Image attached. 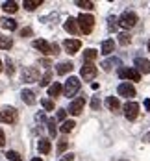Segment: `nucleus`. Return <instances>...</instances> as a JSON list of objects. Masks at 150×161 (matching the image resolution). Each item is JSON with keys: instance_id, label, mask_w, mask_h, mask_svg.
Segmentation results:
<instances>
[{"instance_id": "obj_1", "label": "nucleus", "mask_w": 150, "mask_h": 161, "mask_svg": "<svg viewBox=\"0 0 150 161\" xmlns=\"http://www.w3.org/2000/svg\"><path fill=\"white\" fill-rule=\"evenodd\" d=\"M33 48H37L39 52H43L45 56H58V54H59V47H58L56 43L50 45L45 39H35V41H33Z\"/></svg>"}, {"instance_id": "obj_2", "label": "nucleus", "mask_w": 150, "mask_h": 161, "mask_svg": "<svg viewBox=\"0 0 150 161\" xmlns=\"http://www.w3.org/2000/svg\"><path fill=\"white\" fill-rule=\"evenodd\" d=\"M76 22H78L80 32H83L85 35H89V33L93 32V28H95V17L87 15V13H80L78 19H76Z\"/></svg>"}, {"instance_id": "obj_3", "label": "nucleus", "mask_w": 150, "mask_h": 161, "mask_svg": "<svg viewBox=\"0 0 150 161\" xmlns=\"http://www.w3.org/2000/svg\"><path fill=\"white\" fill-rule=\"evenodd\" d=\"M17 111L15 108H9V106H4L0 108V122H6V124H15L17 122Z\"/></svg>"}, {"instance_id": "obj_4", "label": "nucleus", "mask_w": 150, "mask_h": 161, "mask_svg": "<svg viewBox=\"0 0 150 161\" xmlns=\"http://www.w3.org/2000/svg\"><path fill=\"white\" fill-rule=\"evenodd\" d=\"M80 80L76 78V76H70L69 80H67L65 87H63V91H65V97H74L78 91H80Z\"/></svg>"}, {"instance_id": "obj_5", "label": "nucleus", "mask_w": 150, "mask_h": 161, "mask_svg": "<svg viewBox=\"0 0 150 161\" xmlns=\"http://www.w3.org/2000/svg\"><path fill=\"white\" fill-rule=\"evenodd\" d=\"M119 24L122 26V28H133L135 24H137V15L133 13V11H124L120 19H119Z\"/></svg>"}, {"instance_id": "obj_6", "label": "nucleus", "mask_w": 150, "mask_h": 161, "mask_svg": "<svg viewBox=\"0 0 150 161\" xmlns=\"http://www.w3.org/2000/svg\"><path fill=\"white\" fill-rule=\"evenodd\" d=\"M97 72H98V69H97L93 63H85L82 67V70H80V74H82V78L85 81H91L95 76H97Z\"/></svg>"}, {"instance_id": "obj_7", "label": "nucleus", "mask_w": 150, "mask_h": 161, "mask_svg": "<svg viewBox=\"0 0 150 161\" xmlns=\"http://www.w3.org/2000/svg\"><path fill=\"white\" fill-rule=\"evenodd\" d=\"M119 76L122 78V80H132V81H139L141 80V74L135 70V69H119Z\"/></svg>"}, {"instance_id": "obj_8", "label": "nucleus", "mask_w": 150, "mask_h": 161, "mask_svg": "<svg viewBox=\"0 0 150 161\" xmlns=\"http://www.w3.org/2000/svg\"><path fill=\"white\" fill-rule=\"evenodd\" d=\"M37 78H39V70L35 67H24V70H22V81L33 83V81H37Z\"/></svg>"}, {"instance_id": "obj_9", "label": "nucleus", "mask_w": 150, "mask_h": 161, "mask_svg": "<svg viewBox=\"0 0 150 161\" xmlns=\"http://www.w3.org/2000/svg\"><path fill=\"white\" fill-rule=\"evenodd\" d=\"M137 115H139V104H135V102H126V106H124V117H126L128 120H135Z\"/></svg>"}, {"instance_id": "obj_10", "label": "nucleus", "mask_w": 150, "mask_h": 161, "mask_svg": "<svg viewBox=\"0 0 150 161\" xmlns=\"http://www.w3.org/2000/svg\"><path fill=\"white\" fill-rule=\"evenodd\" d=\"M83 108H85V98H76L74 102H70V106H69V113L70 115H80L83 111Z\"/></svg>"}, {"instance_id": "obj_11", "label": "nucleus", "mask_w": 150, "mask_h": 161, "mask_svg": "<svg viewBox=\"0 0 150 161\" xmlns=\"http://www.w3.org/2000/svg\"><path fill=\"white\" fill-rule=\"evenodd\" d=\"M117 91H119L120 97H124V98H133L135 97V87H133L132 83H120Z\"/></svg>"}, {"instance_id": "obj_12", "label": "nucleus", "mask_w": 150, "mask_h": 161, "mask_svg": "<svg viewBox=\"0 0 150 161\" xmlns=\"http://www.w3.org/2000/svg\"><path fill=\"white\" fill-rule=\"evenodd\" d=\"M80 47H82V43L78 39H67L65 43H63V48H65L67 54H76L80 50Z\"/></svg>"}, {"instance_id": "obj_13", "label": "nucleus", "mask_w": 150, "mask_h": 161, "mask_svg": "<svg viewBox=\"0 0 150 161\" xmlns=\"http://www.w3.org/2000/svg\"><path fill=\"white\" fill-rule=\"evenodd\" d=\"M135 70H137L139 74H141V72H143V74H148L150 72V61L145 59V58H137V59H135Z\"/></svg>"}, {"instance_id": "obj_14", "label": "nucleus", "mask_w": 150, "mask_h": 161, "mask_svg": "<svg viewBox=\"0 0 150 161\" xmlns=\"http://www.w3.org/2000/svg\"><path fill=\"white\" fill-rule=\"evenodd\" d=\"M113 50H115V41H113V39H106V41L102 43V47H100V52H102L104 56H109Z\"/></svg>"}, {"instance_id": "obj_15", "label": "nucleus", "mask_w": 150, "mask_h": 161, "mask_svg": "<svg viewBox=\"0 0 150 161\" xmlns=\"http://www.w3.org/2000/svg\"><path fill=\"white\" fill-rule=\"evenodd\" d=\"M65 30H67V32H70V33H74V35H76V33H80V28H78L76 19H70V17L67 19V20H65Z\"/></svg>"}, {"instance_id": "obj_16", "label": "nucleus", "mask_w": 150, "mask_h": 161, "mask_svg": "<svg viewBox=\"0 0 150 161\" xmlns=\"http://www.w3.org/2000/svg\"><path fill=\"white\" fill-rule=\"evenodd\" d=\"M61 91H63V87H61V83H58V81H54L52 85L48 87V97L52 98H58L61 95Z\"/></svg>"}, {"instance_id": "obj_17", "label": "nucleus", "mask_w": 150, "mask_h": 161, "mask_svg": "<svg viewBox=\"0 0 150 161\" xmlns=\"http://www.w3.org/2000/svg\"><path fill=\"white\" fill-rule=\"evenodd\" d=\"M20 97H22V102H26L28 106H33L35 104V95H33V91H30V89H24L20 93Z\"/></svg>"}, {"instance_id": "obj_18", "label": "nucleus", "mask_w": 150, "mask_h": 161, "mask_svg": "<svg viewBox=\"0 0 150 161\" xmlns=\"http://www.w3.org/2000/svg\"><path fill=\"white\" fill-rule=\"evenodd\" d=\"M106 106H108L109 111H117V109L120 108V104H119V100H117L115 97H108L106 98Z\"/></svg>"}, {"instance_id": "obj_19", "label": "nucleus", "mask_w": 150, "mask_h": 161, "mask_svg": "<svg viewBox=\"0 0 150 161\" xmlns=\"http://www.w3.org/2000/svg\"><path fill=\"white\" fill-rule=\"evenodd\" d=\"M37 148H39V152H41V154H48L50 148H52V145H50L48 139H39V145H37Z\"/></svg>"}, {"instance_id": "obj_20", "label": "nucleus", "mask_w": 150, "mask_h": 161, "mask_svg": "<svg viewBox=\"0 0 150 161\" xmlns=\"http://www.w3.org/2000/svg\"><path fill=\"white\" fill-rule=\"evenodd\" d=\"M2 28L4 30H9V32H13V30H17V22L13 20V19H2Z\"/></svg>"}, {"instance_id": "obj_21", "label": "nucleus", "mask_w": 150, "mask_h": 161, "mask_svg": "<svg viewBox=\"0 0 150 161\" xmlns=\"http://www.w3.org/2000/svg\"><path fill=\"white\" fill-rule=\"evenodd\" d=\"M72 67H74V65L70 63V61H63V63H59L58 65V74H67V72H70Z\"/></svg>"}, {"instance_id": "obj_22", "label": "nucleus", "mask_w": 150, "mask_h": 161, "mask_svg": "<svg viewBox=\"0 0 150 161\" xmlns=\"http://www.w3.org/2000/svg\"><path fill=\"white\" fill-rule=\"evenodd\" d=\"M97 56H98V54H97V50L87 48L85 52H83V61H85V63H91V61H93V59H95Z\"/></svg>"}, {"instance_id": "obj_23", "label": "nucleus", "mask_w": 150, "mask_h": 161, "mask_svg": "<svg viewBox=\"0 0 150 161\" xmlns=\"http://www.w3.org/2000/svg\"><path fill=\"white\" fill-rule=\"evenodd\" d=\"M2 8H4L6 13H15L17 9H19V4H17V2H4Z\"/></svg>"}, {"instance_id": "obj_24", "label": "nucleus", "mask_w": 150, "mask_h": 161, "mask_svg": "<svg viewBox=\"0 0 150 161\" xmlns=\"http://www.w3.org/2000/svg\"><path fill=\"white\" fill-rule=\"evenodd\" d=\"M43 4V0H24V8L28 9V11H33L35 8H39Z\"/></svg>"}, {"instance_id": "obj_25", "label": "nucleus", "mask_w": 150, "mask_h": 161, "mask_svg": "<svg viewBox=\"0 0 150 161\" xmlns=\"http://www.w3.org/2000/svg\"><path fill=\"white\" fill-rule=\"evenodd\" d=\"M76 124H74V120H65L63 124H61V128H59V131L61 133H69V131H72V128H74Z\"/></svg>"}, {"instance_id": "obj_26", "label": "nucleus", "mask_w": 150, "mask_h": 161, "mask_svg": "<svg viewBox=\"0 0 150 161\" xmlns=\"http://www.w3.org/2000/svg\"><path fill=\"white\" fill-rule=\"evenodd\" d=\"M117 65H120V59L113 58V59H108V61H104V63H102V69H104V70H109L111 67H117Z\"/></svg>"}, {"instance_id": "obj_27", "label": "nucleus", "mask_w": 150, "mask_h": 161, "mask_svg": "<svg viewBox=\"0 0 150 161\" xmlns=\"http://www.w3.org/2000/svg\"><path fill=\"white\" fill-rule=\"evenodd\" d=\"M11 47H13V41H11V37H0V48L9 50Z\"/></svg>"}, {"instance_id": "obj_28", "label": "nucleus", "mask_w": 150, "mask_h": 161, "mask_svg": "<svg viewBox=\"0 0 150 161\" xmlns=\"http://www.w3.org/2000/svg\"><path fill=\"white\" fill-rule=\"evenodd\" d=\"M76 6H80L83 9H95V4L89 0H76Z\"/></svg>"}, {"instance_id": "obj_29", "label": "nucleus", "mask_w": 150, "mask_h": 161, "mask_svg": "<svg viewBox=\"0 0 150 161\" xmlns=\"http://www.w3.org/2000/svg\"><path fill=\"white\" fill-rule=\"evenodd\" d=\"M6 158L9 161H22V156H20L19 152H13V150H9V152L6 154Z\"/></svg>"}, {"instance_id": "obj_30", "label": "nucleus", "mask_w": 150, "mask_h": 161, "mask_svg": "<svg viewBox=\"0 0 150 161\" xmlns=\"http://www.w3.org/2000/svg\"><path fill=\"white\" fill-rule=\"evenodd\" d=\"M130 41H132V35L130 33H120L119 35V43L120 45H130Z\"/></svg>"}, {"instance_id": "obj_31", "label": "nucleus", "mask_w": 150, "mask_h": 161, "mask_svg": "<svg viewBox=\"0 0 150 161\" xmlns=\"http://www.w3.org/2000/svg\"><path fill=\"white\" fill-rule=\"evenodd\" d=\"M41 104H43V108H45L47 111H54V102H52V100L43 98V100H41Z\"/></svg>"}, {"instance_id": "obj_32", "label": "nucleus", "mask_w": 150, "mask_h": 161, "mask_svg": "<svg viewBox=\"0 0 150 161\" xmlns=\"http://www.w3.org/2000/svg\"><path fill=\"white\" fill-rule=\"evenodd\" d=\"M50 80H52V72L48 70V72H45V76L39 80V85H43V87H45V85H48V83H50Z\"/></svg>"}, {"instance_id": "obj_33", "label": "nucleus", "mask_w": 150, "mask_h": 161, "mask_svg": "<svg viewBox=\"0 0 150 161\" xmlns=\"http://www.w3.org/2000/svg\"><path fill=\"white\" fill-rule=\"evenodd\" d=\"M47 124H48V131L52 133V135H56V120L50 119V120H47Z\"/></svg>"}, {"instance_id": "obj_34", "label": "nucleus", "mask_w": 150, "mask_h": 161, "mask_svg": "<svg viewBox=\"0 0 150 161\" xmlns=\"http://www.w3.org/2000/svg\"><path fill=\"white\" fill-rule=\"evenodd\" d=\"M91 108H93V111L100 109V100H98V97H95L93 100H91Z\"/></svg>"}, {"instance_id": "obj_35", "label": "nucleus", "mask_w": 150, "mask_h": 161, "mask_svg": "<svg viewBox=\"0 0 150 161\" xmlns=\"http://www.w3.org/2000/svg\"><path fill=\"white\" fill-rule=\"evenodd\" d=\"M109 30H117V19L109 17Z\"/></svg>"}, {"instance_id": "obj_36", "label": "nucleus", "mask_w": 150, "mask_h": 161, "mask_svg": "<svg viewBox=\"0 0 150 161\" xmlns=\"http://www.w3.org/2000/svg\"><path fill=\"white\" fill-rule=\"evenodd\" d=\"M65 117H67V111H65V109H58V119H59V120H63Z\"/></svg>"}, {"instance_id": "obj_37", "label": "nucleus", "mask_w": 150, "mask_h": 161, "mask_svg": "<svg viewBox=\"0 0 150 161\" xmlns=\"http://www.w3.org/2000/svg\"><path fill=\"white\" fill-rule=\"evenodd\" d=\"M6 72H8V76L13 74V63H11V61H8V69H6Z\"/></svg>"}, {"instance_id": "obj_38", "label": "nucleus", "mask_w": 150, "mask_h": 161, "mask_svg": "<svg viewBox=\"0 0 150 161\" xmlns=\"http://www.w3.org/2000/svg\"><path fill=\"white\" fill-rule=\"evenodd\" d=\"M59 161H74V156H72V154H65Z\"/></svg>"}, {"instance_id": "obj_39", "label": "nucleus", "mask_w": 150, "mask_h": 161, "mask_svg": "<svg viewBox=\"0 0 150 161\" xmlns=\"http://www.w3.org/2000/svg\"><path fill=\"white\" fill-rule=\"evenodd\" d=\"M4 143H6V135H4V131L0 130V146L4 145Z\"/></svg>"}, {"instance_id": "obj_40", "label": "nucleus", "mask_w": 150, "mask_h": 161, "mask_svg": "<svg viewBox=\"0 0 150 161\" xmlns=\"http://www.w3.org/2000/svg\"><path fill=\"white\" fill-rule=\"evenodd\" d=\"M65 146H67V143H65V141H61L59 146H58V150H59V152H63V150H65Z\"/></svg>"}, {"instance_id": "obj_41", "label": "nucleus", "mask_w": 150, "mask_h": 161, "mask_svg": "<svg viewBox=\"0 0 150 161\" xmlns=\"http://www.w3.org/2000/svg\"><path fill=\"white\" fill-rule=\"evenodd\" d=\"M30 33H32V30H30V28H24V30H22V32H20V35H22V37H24V35H30Z\"/></svg>"}, {"instance_id": "obj_42", "label": "nucleus", "mask_w": 150, "mask_h": 161, "mask_svg": "<svg viewBox=\"0 0 150 161\" xmlns=\"http://www.w3.org/2000/svg\"><path fill=\"white\" fill-rule=\"evenodd\" d=\"M32 161H41V159H39V158H35V159H32Z\"/></svg>"}, {"instance_id": "obj_43", "label": "nucleus", "mask_w": 150, "mask_h": 161, "mask_svg": "<svg viewBox=\"0 0 150 161\" xmlns=\"http://www.w3.org/2000/svg\"><path fill=\"white\" fill-rule=\"evenodd\" d=\"M0 72H2V61H0Z\"/></svg>"}, {"instance_id": "obj_44", "label": "nucleus", "mask_w": 150, "mask_h": 161, "mask_svg": "<svg viewBox=\"0 0 150 161\" xmlns=\"http://www.w3.org/2000/svg\"><path fill=\"white\" fill-rule=\"evenodd\" d=\"M147 139H148V141H150V133H148V135H147Z\"/></svg>"}, {"instance_id": "obj_45", "label": "nucleus", "mask_w": 150, "mask_h": 161, "mask_svg": "<svg viewBox=\"0 0 150 161\" xmlns=\"http://www.w3.org/2000/svg\"><path fill=\"white\" fill-rule=\"evenodd\" d=\"M148 52H150V41H148Z\"/></svg>"}]
</instances>
